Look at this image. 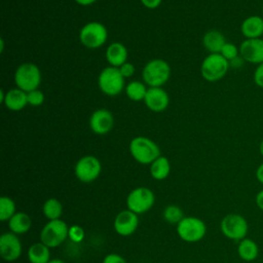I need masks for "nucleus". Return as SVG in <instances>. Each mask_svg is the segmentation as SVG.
Listing matches in <instances>:
<instances>
[{
    "label": "nucleus",
    "instance_id": "nucleus-1",
    "mask_svg": "<svg viewBox=\"0 0 263 263\" xmlns=\"http://www.w3.org/2000/svg\"><path fill=\"white\" fill-rule=\"evenodd\" d=\"M129 153L137 162L141 164H151L160 156V149L151 139L138 136L129 143Z\"/></svg>",
    "mask_w": 263,
    "mask_h": 263
},
{
    "label": "nucleus",
    "instance_id": "nucleus-2",
    "mask_svg": "<svg viewBox=\"0 0 263 263\" xmlns=\"http://www.w3.org/2000/svg\"><path fill=\"white\" fill-rule=\"evenodd\" d=\"M142 76L149 87H161L171 76V67L162 59H153L143 68Z\"/></svg>",
    "mask_w": 263,
    "mask_h": 263
},
{
    "label": "nucleus",
    "instance_id": "nucleus-3",
    "mask_svg": "<svg viewBox=\"0 0 263 263\" xmlns=\"http://www.w3.org/2000/svg\"><path fill=\"white\" fill-rule=\"evenodd\" d=\"M229 67V62L220 53H210L201 63L200 73L204 80L216 82L227 74Z\"/></svg>",
    "mask_w": 263,
    "mask_h": 263
},
{
    "label": "nucleus",
    "instance_id": "nucleus-4",
    "mask_svg": "<svg viewBox=\"0 0 263 263\" xmlns=\"http://www.w3.org/2000/svg\"><path fill=\"white\" fill-rule=\"evenodd\" d=\"M14 82L20 89L26 92L37 89L41 83L40 69L30 62L21 64L15 70Z\"/></svg>",
    "mask_w": 263,
    "mask_h": 263
},
{
    "label": "nucleus",
    "instance_id": "nucleus-5",
    "mask_svg": "<svg viewBox=\"0 0 263 263\" xmlns=\"http://www.w3.org/2000/svg\"><path fill=\"white\" fill-rule=\"evenodd\" d=\"M98 85L103 93L109 97H114L119 95L123 88H125L124 77L118 68L109 66L100 72L98 77Z\"/></svg>",
    "mask_w": 263,
    "mask_h": 263
},
{
    "label": "nucleus",
    "instance_id": "nucleus-6",
    "mask_svg": "<svg viewBox=\"0 0 263 263\" xmlns=\"http://www.w3.org/2000/svg\"><path fill=\"white\" fill-rule=\"evenodd\" d=\"M108 37L107 28L99 22H89L79 31V40L83 46L96 49L105 44Z\"/></svg>",
    "mask_w": 263,
    "mask_h": 263
},
{
    "label": "nucleus",
    "instance_id": "nucleus-7",
    "mask_svg": "<svg viewBox=\"0 0 263 263\" xmlns=\"http://www.w3.org/2000/svg\"><path fill=\"white\" fill-rule=\"evenodd\" d=\"M220 229L225 237L231 240L239 241L247 237L249 224L246 218L241 215L231 213L222 219L220 223Z\"/></svg>",
    "mask_w": 263,
    "mask_h": 263
},
{
    "label": "nucleus",
    "instance_id": "nucleus-8",
    "mask_svg": "<svg viewBox=\"0 0 263 263\" xmlns=\"http://www.w3.org/2000/svg\"><path fill=\"white\" fill-rule=\"evenodd\" d=\"M179 237L187 242H197L206 233L205 223L196 217H184L177 225Z\"/></svg>",
    "mask_w": 263,
    "mask_h": 263
},
{
    "label": "nucleus",
    "instance_id": "nucleus-9",
    "mask_svg": "<svg viewBox=\"0 0 263 263\" xmlns=\"http://www.w3.org/2000/svg\"><path fill=\"white\" fill-rule=\"evenodd\" d=\"M69 227L63 220L47 222L40 232V241L50 248H55L68 238Z\"/></svg>",
    "mask_w": 263,
    "mask_h": 263
},
{
    "label": "nucleus",
    "instance_id": "nucleus-10",
    "mask_svg": "<svg viewBox=\"0 0 263 263\" xmlns=\"http://www.w3.org/2000/svg\"><path fill=\"white\" fill-rule=\"evenodd\" d=\"M155 202V196L151 189L147 187H137L133 189L126 197L127 210L137 215L148 212Z\"/></svg>",
    "mask_w": 263,
    "mask_h": 263
},
{
    "label": "nucleus",
    "instance_id": "nucleus-11",
    "mask_svg": "<svg viewBox=\"0 0 263 263\" xmlns=\"http://www.w3.org/2000/svg\"><path fill=\"white\" fill-rule=\"evenodd\" d=\"M102 171L101 161L93 155H85L78 159L74 173L76 178L82 183H91L100 176Z\"/></svg>",
    "mask_w": 263,
    "mask_h": 263
},
{
    "label": "nucleus",
    "instance_id": "nucleus-12",
    "mask_svg": "<svg viewBox=\"0 0 263 263\" xmlns=\"http://www.w3.org/2000/svg\"><path fill=\"white\" fill-rule=\"evenodd\" d=\"M240 58L250 64L259 65L263 63V39H245L239 45Z\"/></svg>",
    "mask_w": 263,
    "mask_h": 263
},
{
    "label": "nucleus",
    "instance_id": "nucleus-13",
    "mask_svg": "<svg viewBox=\"0 0 263 263\" xmlns=\"http://www.w3.org/2000/svg\"><path fill=\"white\" fill-rule=\"evenodd\" d=\"M0 255L7 262H12L20 258L22 255V242L17 234L5 232L0 236Z\"/></svg>",
    "mask_w": 263,
    "mask_h": 263
},
{
    "label": "nucleus",
    "instance_id": "nucleus-14",
    "mask_svg": "<svg viewBox=\"0 0 263 263\" xmlns=\"http://www.w3.org/2000/svg\"><path fill=\"white\" fill-rule=\"evenodd\" d=\"M139 226L138 215L129 210L119 212L114 220V230L121 236L132 235Z\"/></svg>",
    "mask_w": 263,
    "mask_h": 263
},
{
    "label": "nucleus",
    "instance_id": "nucleus-15",
    "mask_svg": "<svg viewBox=\"0 0 263 263\" xmlns=\"http://www.w3.org/2000/svg\"><path fill=\"white\" fill-rule=\"evenodd\" d=\"M114 125L113 114L108 109H98L89 117V127L97 135L108 134Z\"/></svg>",
    "mask_w": 263,
    "mask_h": 263
},
{
    "label": "nucleus",
    "instance_id": "nucleus-16",
    "mask_svg": "<svg viewBox=\"0 0 263 263\" xmlns=\"http://www.w3.org/2000/svg\"><path fill=\"white\" fill-rule=\"evenodd\" d=\"M144 103L149 110L158 113L167 108L170 104V97L161 87H148Z\"/></svg>",
    "mask_w": 263,
    "mask_h": 263
},
{
    "label": "nucleus",
    "instance_id": "nucleus-17",
    "mask_svg": "<svg viewBox=\"0 0 263 263\" xmlns=\"http://www.w3.org/2000/svg\"><path fill=\"white\" fill-rule=\"evenodd\" d=\"M240 32L246 39L261 38L263 36V17L260 15H250L240 25Z\"/></svg>",
    "mask_w": 263,
    "mask_h": 263
},
{
    "label": "nucleus",
    "instance_id": "nucleus-18",
    "mask_svg": "<svg viewBox=\"0 0 263 263\" xmlns=\"http://www.w3.org/2000/svg\"><path fill=\"white\" fill-rule=\"evenodd\" d=\"M2 104H4V106L11 111H20L28 105L27 92L18 87L12 88L4 93Z\"/></svg>",
    "mask_w": 263,
    "mask_h": 263
},
{
    "label": "nucleus",
    "instance_id": "nucleus-19",
    "mask_svg": "<svg viewBox=\"0 0 263 263\" xmlns=\"http://www.w3.org/2000/svg\"><path fill=\"white\" fill-rule=\"evenodd\" d=\"M106 60L110 66L119 68L127 60V49L120 42H113L106 49Z\"/></svg>",
    "mask_w": 263,
    "mask_h": 263
},
{
    "label": "nucleus",
    "instance_id": "nucleus-20",
    "mask_svg": "<svg viewBox=\"0 0 263 263\" xmlns=\"http://www.w3.org/2000/svg\"><path fill=\"white\" fill-rule=\"evenodd\" d=\"M226 42L224 35L218 30H210L202 37V44L210 53H220Z\"/></svg>",
    "mask_w": 263,
    "mask_h": 263
},
{
    "label": "nucleus",
    "instance_id": "nucleus-21",
    "mask_svg": "<svg viewBox=\"0 0 263 263\" xmlns=\"http://www.w3.org/2000/svg\"><path fill=\"white\" fill-rule=\"evenodd\" d=\"M32 220L30 216L24 212H16L8 221L10 232L14 234H24L30 230Z\"/></svg>",
    "mask_w": 263,
    "mask_h": 263
},
{
    "label": "nucleus",
    "instance_id": "nucleus-22",
    "mask_svg": "<svg viewBox=\"0 0 263 263\" xmlns=\"http://www.w3.org/2000/svg\"><path fill=\"white\" fill-rule=\"evenodd\" d=\"M237 254L241 260L252 262L259 256V247L255 240L246 237L238 241Z\"/></svg>",
    "mask_w": 263,
    "mask_h": 263
},
{
    "label": "nucleus",
    "instance_id": "nucleus-23",
    "mask_svg": "<svg viewBox=\"0 0 263 263\" xmlns=\"http://www.w3.org/2000/svg\"><path fill=\"white\" fill-rule=\"evenodd\" d=\"M30 263H48L50 261V251L43 242L33 243L28 250Z\"/></svg>",
    "mask_w": 263,
    "mask_h": 263
},
{
    "label": "nucleus",
    "instance_id": "nucleus-24",
    "mask_svg": "<svg viewBox=\"0 0 263 263\" xmlns=\"http://www.w3.org/2000/svg\"><path fill=\"white\" fill-rule=\"evenodd\" d=\"M171 172V163L165 156H159L150 164V174L153 179L161 181L167 178Z\"/></svg>",
    "mask_w": 263,
    "mask_h": 263
},
{
    "label": "nucleus",
    "instance_id": "nucleus-25",
    "mask_svg": "<svg viewBox=\"0 0 263 263\" xmlns=\"http://www.w3.org/2000/svg\"><path fill=\"white\" fill-rule=\"evenodd\" d=\"M44 216L49 220H59L63 213V205L57 198H48L42 205Z\"/></svg>",
    "mask_w": 263,
    "mask_h": 263
},
{
    "label": "nucleus",
    "instance_id": "nucleus-26",
    "mask_svg": "<svg viewBox=\"0 0 263 263\" xmlns=\"http://www.w3.org/2000/svg\"><path fill=\"white\" fill-rule=\"evenodd\" d=\"M147 89L148 88L146 87V85L144 83H142L140 81H137V80L129 82L124 88L127 98L132 101H135V102L144 101Z\"/></svg>",
    "mask_w": 263,
    "mask_h": 263
},
{
    "label": "nucleus",
    "instance_id": "nucleus-27",
    "mask_svg": "<svg viewBox=\"0 0 263 263\" xmlns=\"http://www.w3.org/2000/svg\"><path fill=\"white\" fill-rule=\"evenodd\" d=\"M16 213L15 202L8 196L0 198V220L9 221V219Z\"/></svg>",
    "mask_w": 263,
    "mask_h": 263
},
{
    "label": "nucleus",
    "instance_id": "nucleus-28",
    "mask_svg": "<svg viewBox=\"0 0 263 263\" xmlns=\"http://www.w3.org/2000/svg\"><path fill=\"white\" fill-rule=\"evenodd\" d=\"M162 214H163L164 220L170 224L178 225V223L184 218L183 211L181 210L180 206H178L176 204L166 205L165 209L163 210Z\"/></svg>",
    "mask_w": 263,
    "mask_h": 263
},
{
    "label": "nucleus",
    "instance_id": "nucleus-29",
    "mask_svg": "<svg viewBox=\"0 0 263 263\" xmlns=\"http://www.w3.org/2000/svg\"><path fill=\"white\" fill-rule=\"evenodd\" d=\"M220 54L224 57L229 63L239 57V47L231 42H226L222 47Z\"/></svg>",
    "mask_w": 263,
    "mask_h": 263
},
{
    "label": "nucleus",
    "instance_id": "nucleus-30",
    "mask_svg": "<svg viewBox=\"0 0 263 263\" xmlns=\"http://www.w3.org/2000/svg\"><path fill=\"white\" fill-rule=\"evenodd\" d=\"M27 100H28V105L30 106H33V107L41 106L44 102V93L39 88L31 90L27 92Z\"/></svg>",
    "mask_w": 263,
    "mask_h": 263
},
{
    "label": "nucleus",
    "instance_id": "nucleus-31",
    "mask_svg": "<svg viewBox=\"0 0 263 263\" xmlns=\"http://www.w3.org/2000/svg\"><path fill=\"white\" fill-rule=\"evenodd\" d=\"M84 230L81 226L79 225H73L69 227V232H68V237L73 241V242H81L84 238Z\"/></svg>",
    "mask_w": 263,
    "mask_h": 263
},
{
    "label": "nucleus",
    "instance_id": "nucleus-32",
    "mask_svg": "<svg viewBox=\"0 0 263 263\" xmlns=\"http://www.w3.org/2000/svg\"><path fill=\"white\" fill-rule=\"evenodd\" d=\"M253 78H254V82L255 84L260 87V88H263V63L262 64H259L255 71H254V75H253Z\"/></svg>",
    "mask_w": 263,
    "mask_h": 263
},
{
    "label": "nucleus",
    "instance_id": "nucleus-33",
    "mask_svg": "<svg viewBox=\"0 0 263 263\" xmlns=\"http://www.w3.org/2000/svg\"><path fill=\"white\" fill-rule=\"evenodd\" d=\"M119 71L120 73L122 74V76L124 78H128V77H132L134 74H135V66L132 64V63H124L122 66H120L119 68Z\"/></svg>",
    "mask_w": 263,
    "mask_h": 263
},
{
    "label": "nucleus",
    "instance_id": "nucleus-34",
    "mask_svg": "<svg viewBox=\"0 0 263 263\" xmlns=\"http://www.w3.org/2000/svg\"><path fill=\"white\" fill-rule=\"evenodd\" d=\"M103 263H126V261L122 256H120L118 254H115V253H112V254L107 255L104 258Z\"/></svg>",
    "mask_w": 263,
    "mask_h": 263
},
{
    "label": "nucleus",
    "instance_id": "nucleus-35",
    "mask_svg": "<svg viewBox=\"0 0 263 263\" xmlns=\"http://www.w3.org/2000/svg\"><path fill=\"white\" fill-rule=\"evenodd\" d=\"M140 1L143 4V6H145L146 8L155 9L160 5L162 0H140Z\"/></svg>",
    "mask_w": 263,
    "mask_h": 263
},
{
    "label": "nucleus",
    "instance_id": "nucleus-36",
    "mask_svg": "<svg viewBox=\"0 0 263 263\" xmlns=\"http://www.w3.org/2000/svg\"><path fill=\"white\" fill-rule=\"evenodd\" d=\"M255 202L256 205L258 206V209H260L263 212V189L260 190L256 196H255Z\"/></svg>",
    "mask_w": 263,
    "mask_h": 263
},
{
    "label": "nucleus",
    "instance_id": "nucleus-37",
    "mask_svg": "<svg viewBox=\"0 0 263 263\" xmlns=\"http://www.w3.org/2000/svg\"><path fill=\"white\" fill-rule=\"evenodd\" d=\"M256 179L260 184L263 185V162L259 164V166L256 170Z\"/></svg>",
    "mask_w": 263,
    "mask_h": 263
},
{
    "label": "nucleus",
    "instance_id": "nucleus-38",
    "mask_svg": "<svg viewBox=\"0 0 263 263\" xmlns=\"http://www.w3.org/2000/svg\"><path fill=\"white\" fill-rule=\"evenodd\" d=\"M76 3H78L79 5H82V6H88V5H91L93 4L97 0H74Z\"/></svg>",
    "mask_w": 263,
    "mask_h": 263
},
{
    "label": "nucleus",
    "instance_id": "nucleus-39",
    "mask_svg": "<svg viewBox=\"0 0 263 263\" xmlns=\"http://www.w3.org/2000/svg\"><path fill=\"white\" fill-rule=\"evenodd\" d=\"M259 152H260V154H261L262 157H263V139L261 140V142H260V144H259Z\"/></svg>",
    "mask_w": 263,
    "mask_h": 263
},
{
    "label": "nucleus",
    "instance_id": "nucleus-40",
    "mask_svg": "<svg viewBox=\"0 0 263 263\" xmlns=\"http://www.w3.org/2000/svg\"><path fill=\"white\" fill-rule=\"evenodd\" d=\"M48 263H65V262L63 260H61V259H52Z\"/></svg>",
    "mask_w": 263,
    "mask_h": 263
},
{
    "label": "nucleus",
    "instance_id": "nucleus-41",
    "mask_svg": "<svg viewBox=\"0 0 263 263\" xmlns=\"http://www.w3.org/2000/svg\"><path fill=\"white\" fill-rule=\"evenodd\" d=\"M262 17H263V7H262Z\"/></svg>",
    "mask_w": 263,
    "mask_h": 263
}]
</instances>
